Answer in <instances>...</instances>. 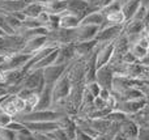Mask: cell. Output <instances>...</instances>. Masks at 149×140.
I'll return each mask as SVG.
<instances>
[{
    "mask_svg": "<svg viewBox=\"0 0 149 140\" xmlns=\"http://www.w3.org/2000/svg\"><path fill=\"white\" fill-rule=\"evenodd\" d=\"M45 85H46V83H45V79H43V70H36V71L26 72L22 81V88L31 89V91H36L38 93H41L43 91Z\"/></svg>",
    "mask_w": 149,
    "mask_h": 140,
    "instance_id": "6da1fadb",
    "label": "cell"
},
{
    "mask_svg": "<svg viewBox=\"0 0 149 140\" xmlns=\"http://www.w3.org/2000/svg\"><path fill=\"white\" fill-rule=\"evenodd\" d=\"M71 89H72V84H71L70 79L67 77V75L62 76V77L52 85V101H54V105L67 98ZM54 105H52V106H54Z\"/></svg>",
    "mask_w": 149,
    "mask_h": 140,
    "instance_id": "7a4b0ae2",
    "label": "cell"
},
{
    "mask_svg": "<svg viewBox=\"0 0 149 140\" xmlns=\"http://www.w3.org/2000/svg\"><path fill=\"white\" fill-rule=\"evenodd\" d=\"M122 33H123V26L105 24V25L100 29L95 39H97L98 43H110V42L115 41L118 37H120Z\"/></svg>",
    "mask_w": 149,
    "mask_h": 140,
    "instance_id": "3957f363",
    "label": "cell"
},
{
    "mask_svg": "<svg viewBox=\"0 0 149 140\" xmlns=\"http://www.w3.org/2000/svg\"><path fill=\"white\" fill-rule=\"evenodd\" d=\"M113 55H114V42H110V43H98L97 49H95L97 70L103 67V65H107L110 63Z\"/></svg>",
    "mask_w": 149,
    "mask_h": 140,
    "instance_id": "277c9868",
    "label": "cell"
},
{
    "mask_svg": "<svg viewBox=\"0 0 149 140\" xmlns=\"http://www.w3.org/2000/svg\"><path fill=\"white\" fill-rule=\"evenodd\" d=\"M101 28L92 25H80L79 28L73 29V43L76 42L94 41Z\"/></svg>",
    "mask_w": 149,
    "mask_h": 140,
    "instance_id": "5b68a950",
    "label": "cell"
},
{
    "mask_svg": "<svg viewBox=\"0 0 149 140\" xmlns=\"http://www.w3.org/2000/svg\"><path fill=\"white\" fill-rule=\"evenodd\" d=\"M68 70V65L65 64H52L43 68V79L46 85H54L62 76L65 75Z\"/></svg>",
    "mask_w": 149,
    "mask_h": 140,
    "instance_id": "8992f818",
    "label": "cell"
},
{
    "mask_svg": "<svg viewBox=\"0 0 149 140\" xmlns=\"http://www.w3.org/2000/svg\"><path fill=\"white\" fill-rule=\"evenodd\" d=\"M114 77H115V73H114L110 64L98 68L97 72H95V81L100 84V86L102 89H109V91H111Z\"/></svg>",
    "mask_w": 149,
    "mask_h": 140,
    "instance_id": "52a82bcc",
    "label": "cell"
},
{
    "mask_svg": "<svg viewBox=\"0 0 149 140\" xmlns=\"http://www.w3.org/2000/svg\"><path fill=\"white\" fill-rule=\"evenodd\" d=\"M67 10L76 15L80 20H82L86 15H89L90 12L97 9L90 8V5L85 0H67Z\"/></svg>",
    "mask_w": 149,
    "mask_h": 140,
    "instance_id": "ba28073f",
    "label": "cell"
},
{
    "mask_svg": "<svg viewBox=\"0 0 149 140\" xmlns=\"http://www.w3.org/2000/svg\"><path fill=\"white\" fill-rule=\"evenodd\" d=\"M47 42H49L47 37H33V38H29L25 41V45H24L21 52L26 55H33L37 51L43 49L47 45Z\"/></svg>",
    "mask_w": 149,
    "mask_h": 140,
    "instance_id": "9c48e42d",
    "label": "cell"
},
{
    "mask_svg": "<svg viewBox=\"0 0 149 140\" xmlns=\"http://www.w3.org/2000/svg\"><path fill=\"white\" fill-rule=\"evenodd\" d=\"M145 105V100H128V101H122L120 104L116 105L115 110H119V111L124 113L126 115L130 114H136L140 110L144 107Z\"/></svg>",
    "mask_w": 149,
    "mask_h": 140,
    "instance_id": "30bf717a",
    "label": "cell"
},
{
    "mask_svg": "<svg viewBox=\"0 0 149 140\" xmlns=\"http://www.w3.org/2000/svg\"><path fill=\"white\" fill-rule=\"evenodd\" d=\"M25 127L34 134H49L60 128L58 122H29L25 123Z\"/></svg>",
    "mask_w": 149,
    "mask_h": 140,
    "instance_id": "8fae6325",
    "label": "cell"
},
{
    "mask_svg": "<svg viewBox=\"0 0 149 140\" xmlns=\"http://www.w3.org/2000/svg\"><path fill=\"white\" fill-rule=\"evenodd\" d=\"M54 101H52V86L51 85H45L43 91L39 93V102L37 105L36 111H41V110H51Z\"/></svg>",
    "mask_w": 149,
    "mask_h": 140,
    "instance_id": "7c38bea8",
    "label": "cell"
},
{
    "mask_svg": "<svg viewBox=\"0 0 149 140\" xmlns=\"http://www.w3.org/2000/svg\"><path fill=\"white\" fill-rule=\"evenodd\" d=\"M80 22H81V20H80L76 15L68 12V10H65V12H63L62 15H59V28L60 29L73 30V29L79 28Z\"/></svg>",
    "mask_w": 149,
    "mask_h": 140,
    "instance_id": "4fadbf2b",
    "label": "cell"
},
{
    "mask_svg": "<svg viewBox=\"0 0 149 140\" xmlns=\"http://www.w3.org/2000/svg\"><path fill=\"white\" fill-rule=\"evenodd\" d=\"M97 45H98L97 39H94V41L76 42V43H73V49H74L76 58H85V56H88V55H90L95 50Z\"/></svg>",
    "mask_w": 149,
    "mask_h": 140,
    "instance_id": "5bb4252c",
    "label": "cell"
},
{
    "mask_svg": "<svg viewBox=\"0 0 149 140\" xmlns=\"http://www.w3.org/2000/svg\"><path fill=\"white\" fill-rule=\"evenodd\" d=\"M145 30V22L139 20H130L123 25V34L127 37H134L144 33Z\"/></svg>",
    "mask_w": 149,
    "mask_h": 140,
    "instance_id": "9a60e30c",
    "label": "cell"
},
{
    "mask_svg": "<svg viewBox=\"0 0 149 140\" xmlns=\"http://www.w3.org/2000/svg\"><path fill=\"white\" fill-rule=\"evenodd\" d=\"M139 131H140V127L137 126L136 122H132V120L127 119L120 123V134L124 138L130 140H136L137 136H139Z\"/></svg>",
    "mask_w": 149,
    "mask_h": 140,
    "instance_id": "2e32d148",
    "label": "cell"
},
{
    "mask_svg": "<svg viewBox=\"0 0 149 140\" xmlns=\"http://www.w3.org/2000/svg\"><path fill=\"white\" fill-rule=\"evenodd\" d=\"M105 22H106L105 16L101 13V10H93V12H90L89 15H86L82 18L80 25H92V26L102 28L105 25Z\"/></svg>",
    "mask_w": 149,
    "mask_h": 140,
    "instance_id": "e0dca14e",
    "label": "cell"
},
{
    "mask_svg": "<svg viewBox=\"0 0 149 140\" xmlns=\"http://www.w3.org/2000/svg\"><path fill=\"white\" fill-rule=\"evenodd\" d=\"M43 8L50 15H62L67 10V0H54V1L43 3Z\"/></svg>",
    "mask_w": 149,
    "mask_h": 140,
    "instance_id": "ac0fdd59",
    "label": "cell"
},
{
    "mask_svg": "<svg viewBox=\"0 0 149 140\" xmlns=\"http://www.w3.org/2000/svg\"><path fill=\"white\" fill-rule=\"evenodd\" d=\"M140 4H141L140 0H130V1L122 3V12H123L124 17H126V21H130L135 17Z\"/></svg>",
    "mask_w": 149,
    "mask_h": 140,
    "instance_id": "d6986e66",
    "label": "cell"
},
{
    "mask_svg": "<svg viewBox=\"0 0 149 140\" xmlns=\"http://www.w3.org/2000/svg\"><path fill=\"white\" fill-rule=\"evenodd\" d=\"M43 10H45V8H43V4H42V3L34 1V0H29L28 4H26L25 8L22 9V12L26 17L36 18L37 16H38L41 12H43Z\"/></svg>",
    "mask_w": 149,
    "mask_h": 140,
    "instance_id": "ffe728a7",
    "label": "cell"
},
{
    "mask_svg": "<svg viewBox=\"0 0 149 140\" xmlns=\"http://www.w3.org/2000/svg\"><path fill=\"white\" fill-rule=\"evenodd\" d=\"M0 109H1L5 113V114L10 115L12 118H15L16 115L18 114V113H17V109H16V106H15L13 96H7V97H5L4 101H3L1 105H0Z\"/></svg>",
    "mask_w": 149,
    "mask_h": 140,
    "instance_id": "44dd1931",
    "label": "cell"
},
{
    "mask_svg": "<svg viewBox=\"0 0 149 140\" xmlns=\"http://www.w3.org/2000/svg\"><path fill=\"white\" fill-rule=\"evenodd\" d=\"M105 20H106L105 24H109V25H119V26H123L124 24L127 22V21H126V17H124L123 12H122V9L118 10V12H114V13H111V15L106 16Z\"/></svg>",
    "mask_w": 149,
    "mask_h": 140,
    "instance_id": "7402d4cb",
    "label": "cell"
},
{
    "mask_svg": "<svg viewBox=\"0 0 149 140\" xmlns=\"http://www.w3.org/2000/svg\"><path fill=\"white\" fill-rule=\"evenodd\" d=\"M130 52L136 58L137 62H140V60H143L145 56H148L149 50L144 49V47H141L137 43H134V45H130Z\"/></svg>",
    "mask_w": 149,
    "mask_h": 140,
    "instance_id": "603a6c76",
    "label": "cell"
},
{
    "mask_svg": "<svg viewBox=\"0 0 149 140\" xmlns=\"http://www.w3.org/2000/svg\"><path fill=\"white\" fill-rule=\"evenodd\" d=\"M46 135L50 140H70L67 136L65 130H63V128H58V130L51 131V132L46 134Z\"/></svg>",
    "mask_w": 149,
    "mask_h": 140,
    "instance_id": "cb8c5ba5",
    "label": "cell"
},
{
    "mask_svg": "<svg viewBox=\"0 0 149 140\" xmlns=\"http://www.w3.org/2000/svg\"><path fill=\"white\" fill-rule=\"evenodd\" d=\"M85 88L88 89V92H89L90 94H92L93 97H98L100 96V93H101V86H100V84L97 83V81H90V83H85Z\"/></svg>",
    "mask_w": 149,
    "mask_h": 140,
    "instance_id": "d4e9b609",
    "label": "cell"
},
{
    "mask_svg": "<svg viewBox=\"0 0 149 140\" xmlns=\"http://www.w3.org/2000/svg\"><path fill=\"white\" fill-rule=\"evenodd\" d=\"M16 140H37V136L34 132L25 128L20 132H16Z\"/></svg>",
    "mask_w": 149,
    "mask_h": 140,
    "instance_id": "484cf974",
    "label": "cell"
},
{
    "mask_svg": "<svg viewBox=\"0 0 149 140\" xmlns=\"http://www.w3.org/2000/svg\"><path fill=\"white\" fill-rule=\"evenodd\" d=\"M122 9V4H120V1H114L111 5H109V7H106V8H103V9H101V13H102L103 16H109V15H111V13H114V12H118V10H120Z\"/></svg>",
    "mask_w": 149,
    "mask_h": 140,
    "instance_id": "4316f807",
    "label": "cell"
},
{
    "mask_svg": "<svg viewBox=\"0 0 149 140\" xmlns=\"http://www.w3.org/2000/svg\"><path fill=\"white\" fill-rule=\"evenodd\" d=\"M37 21H38V24L41 26H45V28H47L50 24V18H51V15H50L49 12H46V10H43V12H41L38 16H37Z\"/></svg>",
    "mask_w": 149,
    "mask_h": 140,
    "instance_id": "83f0119b",
    "label": "cell"
},
{
    "mask_svg": "<svg viewBox=\"0 0 149 140\" xmlns=\"http://www.w3.org/2000/svg\"><path fill=\"white\" fill-rule=\"evenodd\" d=\"M0 29H1L7 36H15V31L9 28L7 20H5V15H3V13H0Z\"/></svg>",
    "mask_w": 149,
    "mask_h": 140,
    "instance_id": "f1b7e54d",
    "label": "cell"
},
{
    "mask_svg": "<svg viewBox=\"0 0 149 140\" xmlns=\"http://www.w3.org/2000/svg\"><path fill=\"white\" fill-rule=\"evenodd\" d=\"M22 28L25 30H30V29H37L41 28V25L38 24L37 18H31V17H26V20L22 22Z\"/></svg>",
    "mask_w": 149,
    "mask_h": 140,
    "instance_id": "f546056e",
    "label": "cell"
},
{
    "mask_svg": "<svg viewBox=\"0 0 149 140\" xmlns=\"http://www.w3.org/2000/svg\"><path fill=\"white\" fill-rule=\"evenodd\" d=\"M148 13H149V10L147 9V8L144 7V5H141L140 4V7H139V9H137V12H136V15H135V20H139V21H147V18H148ZM132 18V20H134Z\"/></svg>",
    "mask_w": 149,
    "mask_h": 140,
    "instance_id": "4dcf8cb0",
    "label": "cell"
},
{
    "mask_svg": "<svg viewBox=\"0 0 149 140\" xmlns=\"http://www.w3.org/2000/svg\"><path fill=\"white\" fill-rule=\"evenodd\" d=\"M5 128H7V130H9V131H12V132H20V131L25 130L26 127H25V125H24V123H20V122H17V120L13 119Z\"/></svg>",
    "mask_w": 149,
    "mask_h": 140,
    "instance_id": "1f68e13d",
    "label": "cell"
},
{
    "mask_svg": "<svg viewBox=\"0 0 149 140\" xmlns=\"http://www.w3.org/2000/svg\"><path fill=\"white\" fill-rule=\"evenodd\" d=\"M12 120H13V118L10 117V115L5 114V113L0 109V128H5Z\"/></svg>",
    "mask_w": 149,
    "mask_h": 140,
    "instance_id": "d6a6232c",
    "label": "cell"
},
{
    "mask_svg": "<svg viewBox=\"0 0 149 140\" xmlns=\"http://www.w3.org/2000/svg\"><path fill=\"white\" fill-rule=\"evenodd\" d=\"M74 140H93V138L90 135H88L86 132H84L82 130H80V128H77L76 131V138Z\"/></svg>",
    "mask_w": 149,
    "mask_h": 140,
    "instance_id": "836d02e7",
    "label": "cell"
},
{
    "mask_svg": "<svg viewBox=\"0 0 149 140\" xmlns=\"http://www.w3.org/2000/svg\"><path fill=\"white\" fill-rule=\"evenodd\" d=\"M114 1H116V0H101L100 1V5H98V9H103V8L109 7V5H111Z\"/></svg>",
    "mask_w": 149,
    "mask_h": 140,
    "instance_id": "e575fe53",
    "label": "cell"
},
{
    "mask_svg": "<svg viewBox=\"0 0 149 140\" xmlns=\"http://www.w3.org/2000/svg\"><path fill=\"white\" fill-rule=\"evenodd\" d=\"M111 140H130V139L124 138V136H123V135H122V134H120V132H119V134H118V135H115V136H114V138H113V139H111Z\"/></svg>",
    "mask_w": 149,
    "mask_h": 140,
    "instance_id": "d590c367",
    "label": "cell"
},
{
    "mask_svg": "<svg viewBox=\"0 0 149 140\" xmlns=\"http://www.w3.org/2000/svg\"><path fill=\"white\" fill-rule=\"evenodd\" d=\"M140 3H141V5H144V7L149 10V0H140ZM148 15H149V13H148Z\"/></svg>",
    "mask_w": 149,
    "mask_h": 140,
    "instance_id": "8d00e7d4",
    "label": "cell"
},
{
    "mask_svg": "<svg viewBox=\"0 0 149 140\" xmlns=\"http://www.w3.org/2000/svg\"><path fill=\"white\" fill-rule=\"evenodd\" d=\"M93 140H109L106 136H103V135H101V136H97V138H94Z\"/></svg>",
    "mask_w": 149,
    "mask_h": 140,
    "instance_id": "74e56055",
    "label": "cell"
},
{
    "mask_svg": "<svg viewBox=\"0 0 149 140\" xmlns=\"http://www.w3.org/2000/svg\"><path fill=\"white\" fill-rule=\"evenodd\" d=\"M145 31H149V18L145 21Z\"/></svg>",
    "mask_w": 149,
    "mask_h": 140,
    "instance_id": "f35d334b",
    "label": "cell"
},
{
    "mask_svg": "<svg viewBox=\"0 0 149 140\" xmlns=\"http://www.w3.org/2000/svg\"><path fill=\"white\" fill-rule=\"evenodd\" d=\"M4 36H7V34H5V33H4V31H3V30H1V29H0V37H4Z\"/></svg>",
    "mask_w": 149,
    "mask_h": 140,
    "instance_id": "ab89813d",
    "label": "cell"
},
{
    "mask_svg": "<svg viewBox=\"0 0 149 140\" xmlns=\"http://www.w3.org/2000/svg\"><path fill=\"white\" fill-rule=\"evenodd\" d=\"M0 54H7L5 51H3V50H0Z\"/></svg>",
    "mask_w": 149,
    "mask_h": 140,
    "instance_id": "60d3db41",
    "label": "cell"
},
{
    "mask_svg": "<svg viewBox=\"0 0 149 140\" xmlns=\"http://www.w3.org/2000/svg\"><path fill=\"white\" fill-rule=\"evenodd\" d=\"M116 1H122V0H116Z\"/></svg>",
    "mask_w": 149,
    "mask_h": 140,
    "instance_id": "b9f144b4",
    "label": "cell"
}]
</instances>
